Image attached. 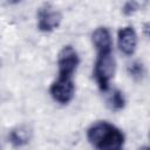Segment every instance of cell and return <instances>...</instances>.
I'll use <instances>...</instances> for the list:
<instances>
[{
  "mask_svg": "<svg viewBox=\"0 0 150 150\" xmlns=\"http://www.w3.org/2000/svg\"><path fill=\"white\" fill-rule=\"evenodd\" d=\"M127 71H128V75L134 79L135 81H139L143 79V76L145 75V68H144V64L138 61V60H135L132 62H130L127 67Z\"/></svg>",
  "mask_w": 150,
  "mask_h": 150,
  "instance_id": "10",
  "label": "cell"
},
{
  "mask_svg": "<svg viewBox=\"0 0 150 150\" xmlns=\"http://www.w3.org/2000/svg\"><path fill=\"white\" fill-rule=\"evenodd\" d=\"M142 30H143V34L145 35V38H148V39L150 40V22H145V23H143Z\"/></svg>",
  "mask_w": 150,
  "mask_h": 150,
  "instance_id": "12",
  "label": "cell"
},
{
  "mask_svg": "<svg viewBox=\"0 0 150 150\" xmlns=\"http://www.w3.org/2000/svg\"><path fill=\"white\" fill-rule=\"evenodd\" d=\"M91 42H93V46L95 47L97 54L111 53L112 40H111L110 30L107 27L100 26V27L95 28L94 32L91 33Z\"/></svg>",
  "mask_w": 150,
  "mask_h": 150,
  "instance_id": "7",
  "label": "cell"
},
{
  "mask_svg": "<svg viewBox=\"0 0 150 150\" xmlns=\"http://www.w3.org/2000/svg\"><path fill=\"white\" fill-rule=\"evenodd\" d=\"M80 63V57L76 49L70 46H63L57 55V73L59 77L71 79Z\"/></svg>",
  "mask_w": 150,
  "mask_h": 150,
  "instance_id": "3",
  "label": "cell"
},
{
  "mask_svg": "<svg viewBox=\"0 0 150 150\" xmlns=\"http://www.w3.org/2000/svg\"><path fill=\"white\" fill-rule=\"evenodd\" d=\"M141 4L139 2H136V1H128L123 5L122 7V12L124 15H131L134 14L136 11H138Z\"/></svg>",
  "mask_w": 150,
  "mask_h": 150,
  "instance_id": "11",
  "label": "cell"
},
{
  "mask_svg": "<svg viewBox=\"0 0 150 150\" xmlns=\"http://www.w3.org/2000/svg\"><path fill=\"white\" fill-rule=\"evenodd\" d=\"M33 136V131L27 124H19L11 129L8 132V142L14 148H21L27 145Z\"/></svg>",
  "mask_w": 150,
  "mask_h": 150,
  "instance_id": "8",
  "label": "cell"
},
{
  "mask_svg": "<svg viewBox=\"0 0 150 150\" xmlns=\"http://www.w3.org/2000/svg\"><path fill=\"white\" fill-rule=\"evenodd\" d=\"M87 139L95 150H121L124 134L107 121L93 123L87 130Z\"/></svg>",
  "mask_w": 150,
  "mask_h": 150,
  "instance_id": "1",
  "label": "cell"
},
{
  "mask_svg": "<svg viewBox=\"0 0 150 150\" xmlns=\"http://www.w3.org/2000/svg\"><path fill=\"white\" fill-rule=\"evenodd\" d=\"M115 70H116V61L111 53L97 54L93 69V75L95 77V81L100 90L107 91L109 89V84L115 75Z\"/></svg>",
  "mask_w": 150,
  "mask_h": 150,
  "instance_id": "2",
  "label": "cell"
},
{
  "mask_svg": "<svg viewBox=\"0 0 150 150\" xmlns=\"http://www.w3.org/2000/svg\"><path fill=\"white\" fill-rule=\"evenodd\" d=\"M52 98L60 104H68L75 94V84L71 79L57 77L49 88Z\"/></svg>",
  "mask_w": 150,
  "mask_h": 150,
  "instance_id": "5",
  "label": "cell"
},
{
  "mask_svg": "<svg viewBox=\"0 0 150 150\" xmlns=\"http://www.w3.org/2000/svg\"><path fill=\"white\" fill-rule=\"evenodd\" d=\"M117 45L124 55H132L137 47V34L132 26H125L117 32Z\"/></svg>",
  "mask_w": 150,
  "mask_h": 150,
  "instance_id": "6",
  "label": "cell"
},
{
  "mask_svg": "<svg viewBox=\"0 0 150 150\" xmlns=\"http://www.w3.org/2000/svg\"><path fill=\"white\" fill-rule=\"evenodd\" d=\"M36 20H38L36 22L38 29L48 33V32H53L60 26L62 20V14L53 5L43 4L38 9Z\"/></svg>",
  "mask_w": 150,
  "mask_h": 150,
  "instance_id": "4",
  "label": "cell"
},
{
  "mask_svg": "<svg viewBox=\"0 0 150 150\" xmlns=\"http://www.w3.org/2000/svg\"><path fill=\"white\" fill-rule=\"evenodd\" d=\"M148 137H149V141H150V130H149V134H148Z\"/></svg>",
  "mask_w": 150,
  "mask_h": 150,
  "instance_id": "14",
  "label": "cell"
},
{
  "mask_svg": "<svg viewBox=\"0 0 150 150\" xmlns=\"http://www.w3.org/2000/svg\"><path fill=\"white\" fill-rule=\"evenodd\" d=\"M137 150H150V145H143V146L138 148Z\"/></svg>",
  "mask_w": 150,
  "mask_h": 150,
  "instance_id": "13",
  "label": "cell"
},
{
  "mask_svg": "<svg viewBox=\"0 0 150 150\" xmlns=\"http://www.w3.org/2000/svg\"><path fill=\"white\" fill-rule=\"evenodd\" d=\"M107 105L112 111H120L125 107V97L120 89H114L107 97Z\"/></svg>",
  "mask_w": 150,
  "mask_h": 150,
  "instance_id": "9",
  "label": "cell"
}]
</instances>
